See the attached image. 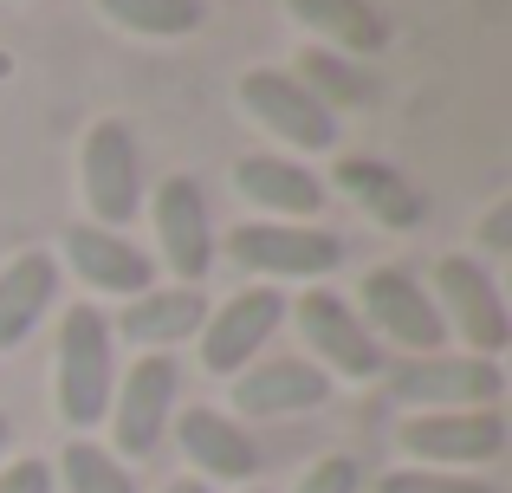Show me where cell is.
Instances as JSON below:
<instances>
[{"label":"cell","instance_id":"6da1fadb","mask_svg":"<svg viewBox=\"0 0 512 493\" xmlns=\"http://www.w3.org/2000/svg\"><path fill=\"white\" fill-rule=\"evenodd\" d=\"M111 390H117V338L111 318L98 305H72L59 318V370H52V403H59L65 429H98L111 416Z\"/></svg>","mask_w":512,"mask_h":493},{"label":"cell","instance_id":"7a4b0ae2","mask_svg":"<svg viewBox=\"0 0 512 493\" xmlns=\"http://www.w3.org/2000/svg\"><path fill=\"white\" fill-rule=\"evenodd\" d=\"M227 260L260 273V286H286V279H331L344 266V241L312 221H247L227 234Z\"/></svg>","mask_w":512,"mask_h":493},{"label":"cell","instance_id":"3957f363","mask_svg":"<svg viewBox=\"0 0 512 493\" xmlns=\"http://www.w3.org/2000/svg\"><path fill=\"white\" fill-rule=\"evenodd\" d=\"M389 396L409 416H441V409H500L506 370L500 357H402L383 370Z\"/></svg>","mask_w":512,"mask_h":493},{"label":"cell","instance_id":"277c9868","mask_svg":"<svg viewBox=\"0 0 512 493\" xmlns=\"http://www.w3.org/2000/svg\"><path fill=\"white\" fill-rule=\"evenodd\" d=\"M78 189H85L91 228L117 234L143 215V156H137L130 124L104 117V124L85 130V143H78Z\"/></svg>","mask_w":512,"mask_h":493},{"label":"cell","instance_id":"5b68a950","mask_svg":"<svg viewBox=\"0 0 512 493\" xmlns=\"http://www.w3.org/2000/svg\"><path fill=\"white\" fill-rule=\"evenodd\" d=\"M286 318L299 325V338H305V351H312V364L325 370V377H350V383H376L389 370V357H383V344L363 331V318H357V305L338 299L331 286H312L299 305H286Z\"/></svg>","mask_w":512,"mask_h":493},{"label":"cell","instance_id":"8992f818","mask_svg":"<svg viewBox=\"0 0 512 493\" xmlns=\"http://www.w3.org/2000/svg\"><path fill=\"white\" fill-rule=\"evenodd\" d=\"M175 357L163 351H143L130 370H117V390H111V455L117 461H143L163 448L169 422H175Z\"/></svg>","mask_w":512,"mask_h":493},{"label":"cell","instance_id":"52a82bcc","mask_svg":"<svg viewBox=\"0 0 512 493\" xmlns=\"http://www.w3.org/2000/svg\"><path fill=\"white\" fill-rule=\"evenodd\" d=\"M435 312L448 331H461L467 357H500L512 344V318H506V299L500 286H493V273L480 260H467V253H448V260H435Z\"/></svg>","mask_w":512,"mask_h":493},{"label":"cell","instance_id":"ba28073f","mask_svg":"<svg viewBox=\"0 0 512 493\" xmlns=\"http://www.w3.org/2000/svg\"><path fill=\"white\" fill-rule=\"evenodd\" d=\"M240 111L253 117L260 130H273L279 143H292V150H305V156H318V150H331L338 143V111H331L325 98H318L305 78H292V72H240Z\"/></svg>","mask_w":512,"mask_h":493},{"label":"cell","instance_id":"9c48e42d","mask_svg":"<svg viewBox=\"0 0 512 493\" xmlns=\"http://www.w3.org/2000/svg\"><path fill=\"white\" fill-rule=\"evenodd\" d=\"M286 305H292L286 286H240L227 305H214L208 325H201V370L240 377L266 351V338L286 325Z\"/></svg>","mask_w":512,"mask_h":493},{"label":"cell","instance_id":"30bf717a","mask_svg":"<svg viewBox=\"0 0 512 493\" xmlns=\"http://www.w3.org/2000/svg\"><path fill=\"white\" fill-rule=\"evenodd\" d=\"M363 331L370 338H389L402 344L409 357H441V344H448V325H441L435 299H428V286H415L402 266H376L370 279H363Z\"/></svg>","mask_w":512,"mask_h":493},{"label":"cell","instance_id":"8fae6325","mask_svg":"<svg viewBox=\"0 0 512 493\" xmlns=\"http://www.w3.org/2000/svg\"><path fill=\"white\" fill-rule=\"evenodd\" d=\"M150 228H156V253L182 286H201L214 273V221H208V189L195 176H169L150 195Z\"/></svg>","mask_w":512,"mask_h":493},{"label":"cell","instance_id":"7c38bea8","mask_svg":"<svg viewBox=\"0 0 512 493\" xmlns=\"http://www.w3.org/2000/svg\"><path fill=\"white\" fill-rule=\"evenodd\" d=\"M402 455L422 468H480L506 455V416L500 409H441V416L402 422Z\"/></svg>","mask_w":512,"mask_h":493},{"label":"cell","instance_id":"4fadbf2b","mask_svg":"<svg viewBox=\"0 0 512 493\" xmlns=\"http://www.w3.org/2000/svg\"><path fill=\"white\" fill-rule=\"evenodd\" d=\"M59 266H72L78 273V286L85 292H98V299H143V292L156 286V266H150V253H143L137 241H124V234H111V228H91V221H78V228H65V241L59 253H52Z\"/></svg>","mask_w":512,"mask_h":493},{"label":"cell","instance_id":"5bb4252c","mask_svg":"<svg viewBox=\"0 0 512 493\" xmlns=\"http://www.w3.org/2000/svg\"><path fill=\"white\" fill-rule=\"evenodd\" d=\"M325 396H331V377L312 357H273V364H247L240 377H227V403L247 422L299 416V409H318Z\"/></svg>","mask_w":512,"mask_h":493},{"label":"cell","instance_id":"9a60e30c","mask_svg":"<svg viewBox=\"0 0 512 493\" xmlns=\"http://www.w3.org/2000/svg\"><path fill=\"white\" fill-rule=\"evenodd\" d=\"M175 442H182V461L201 474V487H208V481L247 487L253 474H260V448H253V435L240 429L227 409L195 403L188 416H175Z\"/></svg>","mask_w":512,"mask_h":493},{"label":"cell","instance_id":"2e32d148","mask_svg":"<svg viewBox=\"0 0 512 493\" xmlns=\"http://www.w3.org/2000/svg\"><path fill=\"white\" fill-rule=\"evenodd\" d=\"M201 325H208V299H201V286H150L143 299H130L124 312L111 318V338L169 357V344L201 338Z\"/></svg>","mask_w":512,"mask_h":493},{"label":"cell","instance_id":"e0dca14e","mask_svg":"<svg viewBox=\"0 0 512 493\" xmlns=\"http://www.w3.org/2000/svg\"><path fill=\"white\" fill-rule=\"evenodd\" d=\"M52 305H59V260H52L46 247L13 253V260L0 266V357L20 351V344L46 325Z\"/></svg>","mask_w":512,"mask_h":493},{"label":"cell","instance_id":"ac0fdd59","mask_svg":"<svg viewBox=\"0 0 512 493\" xmlns=\"http://www.w3.org/2000/svg\"><path fill=\"white\" fill-rule=\"evenodd\" d=\"M234 189L240 202H253L260 215H305L312 221L325 208V182L292 156H240L234 163Z\"/></svg>","mask_w":512,"mask_h":493},{"label":"cell","instance_id":"d6986e66","mask_svg":"<svg viewBox=\"0 0 512 493\" xmlns=\"http://www.w3.org/2000/svg\"><path fill=\"white\" fill-rule=\"evenodd\" d=\"M286 13L305 33H318L325 46L357 52V59H376V52L389 46V26L370 0H286Z\"/></svg>","mask_w":512,"mask_h":493},{"label":"cell","instance_id":"ffe728a7","mask_svg":"<svg viewBox=\"0 0 512 493\" xmlns=\"http://www.w3.org/2000/svg\"><path fill=\"white\" fill-rule=\"evenodd\" d=\"M338 189L350 195V202H363L383 228H415L422 221V195L409 189V182L396 176L389 163H370V156H350V163H338Z\"/></svg>","mask_w":512,"mask_h":493},{"label":"cell","instance_id":"44dd1931","mask_svg":"<svg viewBox=\"0 0 512 493\" xmlns=\"http://www.w3.org/2000/svg\"><path fill=\"white\" fill-rule=\"evenodd\" d=\"M98 13L143 39H188L208 20V0H98Z\"/></svg>","mask_w":512,"mask_h":493},{"label":"cell","instance_id":"7402d4cb","mask_svg":"<svg viewBox=\"0 0 512 493\" xmlns=\"http://www.w3.org/2000/svg\"><path fill=\"white\" fill-rule=\"evenodd\" d=\"M52 481H65V493H137V474H130L111 448H98L91 435H72V442H65Z\"/></svg>","mask_w":512,"mask_h":493},{"label":"cell","instance_id":"603a6c76","mask_svg":"<svg viewBox=\"0 0 512 493\" xmlns=\"http://www.w3.org/2000/svg\"><path fill=\"white\" fill-rule=\"evenodd\" d=\"M357 487H363L357 455H318L312 468L299 474V487H292V493H357Z\"/></svg>","mask_w":512,"mask_h":493},{"label":"cell","instance_id":"cb8c5ba5","mask_svg":"<svg viewBox=\"0 0 512 493\" xmlns=\"http://www.w3.org/2000/svg\"><path fill=\"white\" fill-rule=\"evenodd\" d=\"M376 493H493L487 481H461V474H428V468H396L376 481Z\"/></svg>","mask_w":512,"mask_h":493},{"label":"cell","instance_id":"d4e9b609","mask_svg":"<svg viewBox=\"0 0 512 493\" xmlns=\"http://www.w3.org/2000/svg\"><path fill=\"white\" fill-rule=\"evenodd\" d=\"M52 461L20 455V461H0V493H52Z\"/></svg>","mask_w":512,"mask_h":493},{"label":"cell","instance_id":"484cf974","mask_svg":"<svg viewBox=\"0 0 512 493\" xmlns=\"http://www.w3.org/2000/svg\"><path fill=\"white\" fill-rule=\"evenodd\" d=\"M480 241H487L493 260H506V253H512V202H493V208H487V228H480Z\"/></svg>","mask_w":512,"mask_h":493},{"label":"cell","instance_id":"4316f807","mask_svg":"<svg viewBox=\"0 0 512 493\" xmlns=\"http://www.w3.org/2000/svg\"><path fill=\"white\" fill-rule=\"evenodd\" d=\"M305 59H312V78H325L331 91H357V98H363V78H344L338 65H331V52H305ZM312 78H305V85H312Z\"/></svg>","mask_w":512,"mask_h":493},{"label":"cell","instance_id":"83f0119b","mask_svg":"<svg viewBox=\"0 0 512 493\" xmlns=\"http://www.w3.org/2000/svg\"><path fill=\"white\" fill-rule=\"evenodd\" d=\"M7 442H13V422L0 416V461H7Z\"/></svg>","mask_w":512,"mask_h":493},{"label":"cell","instance_id":"f1b7e54d","mask_svg":"<svg viewBox=\"0 0 512 493\" xmlns=\"http://www.w3.org/2000/svg\"><path fill=\"white\" fill-rule=\"evenodd\" d=\"M163 493H208L201 481H175V487H163Z\"/></svg>","mask_w":512,"mask_h":493},{"label":"cell","instance_id":"f546056e","mask_svg":"<svg viewBox=\"0 0 512 493\" xmlns=\"http://www.w3.org/2000/svg\"><path fill=\"white\" fill-rule=\"evenodd\" d=\"M7 78H13V59H7V52H0V85H7Z\"/></svg>","mask_w":512,"mask_h":493},{"label":"cell","instance_id":"4dcf8cb0","mask_svg":"<svg viewBox=\"0 0 512 493\" xmlns=\"http://www.w3.org/2000/svg\"><path fill=\"white\" fill-rule=\"evenodd\" d=\"M240 493H266V487H240Z\"/></svg>","mask_w":512,"mask_h":493}]
</instances>
